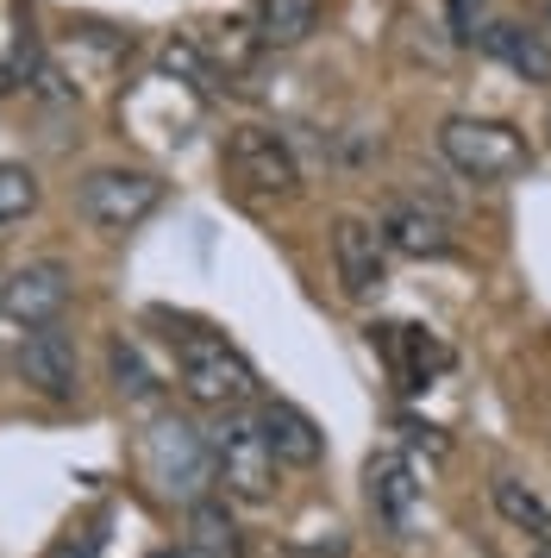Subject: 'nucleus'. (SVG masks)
<instances>
[{"label": "nucleus", "instance_id": "11", "mask_svg": "<svg viewBox=\"0 0 551 558\" xmlns=\"http://www.w3.org/2000/svg\"><path fill=\"white\" fill-rule=\"evenodd\" d=\"M257 433H264V446H270L276 464H295V471H307V464H320L326 452V433L320 421L307 414V408L282 402V396H270V402L257 408Z\"/></svg>", "mask_w": 551, "mask_h": 558}, {"label": "nucleus", "instance_id": "15", "mask_svg": "<svg viewBox=\"0 0 551 558\" xmlns=\"http://www.w3.org/2000/svg\"><path fill=\"white\" fill-rule=\"evenodd\" d=\"M382 352H389V364H395L401 389H420L426 371L445 364V345H432L420 327H382Z\"/></svg>", "mask_w": 551, "mask_h": 558}, {"label": "nucleus", "instance_id": "23", "mask_svg": "<svg viewBox=\"0 0 551 558\" xmlns=\"http://www.w3.org/2000/svg\"><path fill=\"white\" fill-rule=\"evenodd\" d=\"M546 20H551V7H546Z\"/></svg>", "mask_w": 551, "mask_h": 558}, {"label": "nucleus", "instance_id": "20", "mask_svg": "<svg viewBox=\"0 0 551 558\" xmlns=\"http://www.w3.org/2000/svg\"><path fill=\"white\" fill-rule=\"evenodd\" d=\"M163 70H170V76H188V82H207V63H200V51L188 38H170V45H163Z\"/></svg>", "mask_w": 551, "mask_h": 558}, {"label": "nucleus", "instance_id": "1", "mask_svg": "<svg viewBox=\"0 0 551 558\" xmlns=\"http://www.w3.org/2000/svg\"><path fill=\"white\" fill-rule=\"evenodd\" d=\"M175 345V371H182V396L200 408H245L257 396V371L245 364V352L213 327H195V320H175L170 332Z\"/></svg>", "mask_w": 551, "mask_h": 558}, {"label": "nucleus", "instance_id": "9", "mask_svg": "<svg viewBox=\"0 0 551 558\" xmlns=\"http://www.w3.org/2000/svg\"><path fill=\"white\" fill-rule=\"evenodd\" d=\"M63 307H70V264L57 257H32L0 282V314L13 327H50Z\"/></svg>", "mask_w": 551, "mask_h": 558}, {"label": "nucleus", "instance_id": "22", "mask_svg": "<svg viewBox=\"0 0 551 558\" xmlns=\"http://www.w3.org/2000/svg\"><path fill=\"white\" fill-rule=\"evenodd\" d=\"M532 558H551V539H546V546H539V553H532Z\"/></svg>", "mask_w": 551, "mask_h": 558}, {"label": "nucleus", "instance_id": "5", "mask_svg": "<svg viewBox=\"0 0 551 558\" xmlns=\"http://www.w3.org/2000/svg\"><path fill=\"white\" fill-rule=\"evenodd\" d=\"M207 452H213V483H225V496H238V502H270L276 496V458L257 421H245L238 408L220 414V427L207 433Z\"/></svg>", "mask_w": 551, "mask_h": 558}, {"label": "nucleus", "instance_id": "19", "mask_svg": "<svg viewBox=\"0 0 551 558\" xmlns=\"http://www.w3.org/2000/svg\"><path fill=\"white\" fill-rule=\"evenodd\" d=\"M38 195H45V189H38V177H32L25 163H0V232L20 227L25 214L38 207Z\"/></svg>", "mask_w": 551, "mask_h": 558}, {"label": "nucleus", "instance_id": "3", "mask_svg": "<svg viewBox=\"0 0 551 558\" xmlns=\"http://www.w3.org/2000/svg\"><path fill=\"white\" fill-rule=\"evenodd\" d=\"M439 151L451 157V170H464L470 182H514L526 177V138L514 126H501V120H470V113H457L439 126Z\"/></svg>", "mask_w": 551, "mask_h": 558}, {"label": "nucleus", "instance_id": "6", "mask_svg": "<svg viewBox=\"0 0 551 558\" xmlns=\"http://www.w3.org/2000/svg\"><path fill=\"white\" fill-rule=\"evenodd\" d=\"M225 177L238 182L245 195H295L301 189V170H295V151L289 138L270 126H232L225 132Z\"/></svg>", "mask_w": 551, "mask_h": 558}, {"label": "nucleus", "instance_id": "18", "mask_svg": "<svg viewBox=\"0 0 551 558\" xmlns=\"http://www.w3.org/2000/svg\"><path fill=\"white\" fill-rule=\"evenodd\" d=\"M107 364H113L120 396H132V402H157V396H163V377L150 371V357H145V345H138V339H113Z\"/></svg>", "mask_w": 551, "mask_h": 558}, {"label": "nucleus", "instance_id": "13", "mask_svg": "<svg viewBox=\"0 0 551 558\" xmlns=\"http://www.w3.org/2000/svg\"><path fill=\"white\" fill-rule=\"evenodd\" d=\"M188 553L195 558H245V527H238V514L213 496H200L188 502Z\"/></svg>", "mask_w": 551, "mask_h": 558}, {"label": "nucleus", "instance_id": "12", "mask_svg": "<svg viewBox=\"0 0 551 558\" xmlns=\"http://www.w3.org/2000/svg\"><path fill=\"white\" fill-rule=\"evenodd\" d=\"M376 232H382V245L401 252V257H445L451 252V220L426 202H389L382 220H376Z\"/></svg>", "mask_w": 551, "mask_h": 558}, {"label": "nucleus", "instance_id": "2", "mask_svg": "<svg viewBox=\"0 0 551 558\" xmlns=\"http://www.w3.org/2000/svg\"><path fill=\"white\" fill-rule=\"evenodd\" d=\"M145 471L150 483L175 496V502H200L207 483H213V452H207V433L175 421V414H157L145 427Z\"/></svg>", "mask_w": 551, "mask_h": 558}, {"label": "nucleus", "instance_id": "17", "mask_svg": "<svg viewBox=\"0 0 551 558\" xmlns=\"http://www.w3.org/2000/svg\"><path fill=\"white\" fill-rule=\"evenodd\" d=\"M489 496H495V514L507 521V527L532 533L539 546L551 539V508L539 502V496H532V489H526L521 477H495V483H489Z\"/></svg>", "mask_w": 551, "mask_h": 558}, {"label": "nucleus", "instance_id": "21", "mask_svg": "<svg viewBox=\"0 0 551 558\" xmlns=\"http://www.w3.org/2000/svg\"><path fill=\"white\" fill-rule=\"evenodd\" d=\"M150 558H195V553H175V546H170V553H150Z\"/></svg>", "mask_w": 551, "mask_h": 558}, {"label": "nucleus", "instance_id": "7", "mask_svg": "<svg viewBox=\"0 0 551 558\" xmlns=\"http://www.w3.org/2000/svg\"><path fill=\"white\" fill-rule=\"evenodd\" d=\"M20 383L25 389H38L45 402H75V389H82V364H75V339L57 320L50 327H25L20 339Z\"/></svg>", "mask_w": 551, "mask_h": 558}, {"label": "nucleus", "instance_id": "8", "mask_svg": "<svg viewBox=\"0 0 551 558\" xmlns=\"http://www.w3.org/2000/svg\"><path fill=\"white\" fill-rule=\"evenodd\" d=\"M332 270H339V289H345L351 302H370L376 289H382L389 245H382L376 220H364V214H339L332 220Z\"/></svg>", "mask_w": 551, "mask_h": 558}, {"label": "nucleus", "instance_id": "14", "mask_svg": "<svg viewBox=\"0 0 551 558\" xmlns=\"http://www.w3.org/2000/svg\"><path fill=\"white\" fill-rule=\"evenodd\" d=\"M482 51L501 57V63H507L514 76H526V82H551V45L539 38V32L514 26V20H495V26L482 32Z\"/></svg>", "mask_w": 551, "mask_h": 558}, {"label": "nucleus", "instance_id": "4", "mask_svg": "<svg viewBox=\"0 0 551 558\" xmlns=\"http://www.w3.org/2000/svg\"><path fill=\"white\" fill-rule=\"evenodd\" d=\"M157 207H163V177L157 170H125V163H113V170H88L82 189H75V214L100 232L145 227Z\"/></svg>", "mask_w": 551, "mask_h": 558}, {"label": "nucleus", "instance_id": "10", "mask_svg": "<svg viewBox=\"0 0 551 558\" xmlns=\"http://www.w3.org/2000/svg\"><path fill=\"white\" fill-rule=\"evenodd\" d=\"M364 496H370L376 521L389 533H414V521H420V471H414V458L407 452H370V464H364Z\"/></svg>", "mask_w": 551, "mask_h": 558}, {"label": "nucleus", "instance_id": "16", "mask_svg": "<svg viewBox=\"0 0 551 558\" xmlns=\"http://www.w3.org/2000/svg\"><path fill=\"white\" fill-rule=\"evenodd\" d=\"M320 20V0H250V26L264 45H301Z\"/></svg>", "mask_w": 551, "mask_h": 558}]
</instances>
